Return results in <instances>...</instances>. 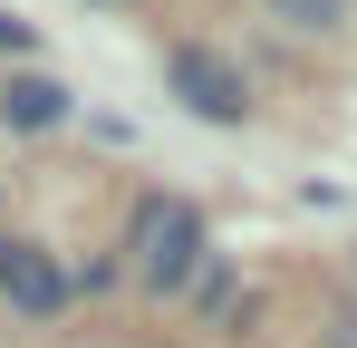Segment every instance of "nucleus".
I'll return each mask as SVG.
<instances>
[{"mask_svg":"<svg viewBox=\"0 0 357 348\" xmlns=\"http://www.w3.org/2000/svg\"><path fill=\"white\" fill-rule=\"evenodd\" d=\"M126 261H135L145 290H193V271L213 261L203 213H193L183 194H145V203H135V232H126Z\"/></svg>","mask_w":357,"mask_h":348,"instance_id":"nucleus-1","label":"nucleus"},{"mask_svg":"<svg viewBox=\"0 0 357 348\" xmlns=\"http://www.w3.org/2000/svg\"><path fill=\"white\" fill-rule=\"evenodd\" d=\"M165 78H174L183 107L213 116V126H241V116H251V97H241V78H232V58H213V49H174V68H165Z\"/></svg>","mask_w":357,"mask_h":348,"instance_id":"nucleus-2","label":"nucleus"},{"mask_svg":"<svg viewBox=\"0 0 357 348\" xmlns=\"http://www.w3.org/2000/svg\"><path fill=\"white\" fill-rule=\"evenodd\" d=\"M0 290H10V310L49 319V310L68 300V271L49 261V252H39V242H10V232H0Z\"/></svg>","mask_w":357,"mask_h":348,"instance_id":"nucleus-3","label":"nucleus"},{"mask_svg":"<svg viewBox=\"0 0 357 348\" xmlns=\"http://www.w3.org/2000/svg\"><path fill=\"white\" fill-rule=\"evenodd\" d=\"M59 116H68L59 78H20V87H10V126H20V136H39V126H59Z\"/></svg>","mask_w":357,"mask_h":348,"instance_id":"nucleus-4","label":"nucleus"},{"mask_svg":"<svg viewBox=\"0 0 357 348\" xmlns=\"http://www.w3.org/2000/svg\"><path fill=\"white\" fill-rule=\"evenodd\" d=\"M271 10H280L290 29H338V20H348V0H271Z\"/></svg>","mask_w":357,"mask_h":348,"instance_id":"nucleus-5","label":"nucleus"},{"mask_svg":"<svg viewBox=\"0 0 357 348\" xmlns=\"http://www.w3.org/2000/svg\"><path fill=\"white\" fill-rule=\"evenodd\" d=\"M0 49H29V20H10V10H0Z\"/></svg>","mask_w":357,"mask_h":348,"instance_id":"nucleus-6","label":"nucleus"}]
</instances>
